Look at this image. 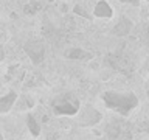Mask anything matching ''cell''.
<instances>
[{
	"label": "cell",
	"instance_id": "obj_15",
	"mask_svg": "<svg viewBox=\"0 0 149 140\" xmlns=\"http://www.w3.org/2000/svg\"><path fill=\"white\" fill-rule=\"evenodd\" d=\"M148 39H149V27H148Z\"/></svg>",
	"mask_w": 149,
	"mask_h": 140
},
{
	"label": "cell",
	"instance_id": "obj_3",
	"mask_svg": "<svg viewBox=\"0 0 149 140\" xmlns=\"http://www.w3.org/2000/svg\"><path fill=\"white\" fill-rule=\"evenodd\" d=\"M76 115H78V123L81 126H95V125L100 123L101 118H102L101 112L90 104L81 107Z\"/></svg>",
	"mask_w": 149,
	"mask_h": 140
},
{
	"label": "cell",
	"instance_id": "obj_12",
	"mask_svg": "<svg viewBox=\"0 0 149 140\" xmlns=\"http://www.w3.org/2000/svg\"><path fill=\"white\" fill-rule=\"evenodd\" d=\"M73 13H76L78 16H81V17H86V19H88V20L92 19V16L88 14V11H87L86 8H82L81 5H74V6H73Z\"/></svg>",
	"mask_w": 149,
	"mask_h": 140
},
{
	"label": "cell",
	"instance_id": "obj_14",
	"mask_svg": "<svg viewBox=\"0 0 149 140\" xmlns=\"http://www.w3.org/2000/svg\"><path fill=\"white\" fill-rule=\"evenodd\" d=\"M0 140H5V139H3V135H2V132H0Z\"/></svg>",
	"mask_w": 149,
	"mask_h": 140
},
{
	"label": "cell",
	"instance_id": "obj_6",
	"mask_svg": "<svg viewBox=\"0 0 149 140\" xmlns=\"http://www.w3.org/2000/svg\"><path fill=\"white\" fill-rule=\"evenodd\" d=\"M16 101H17V93L14 90H9L3 97H0V114H8L13 109V106L16 104Z\"/></svg>",
	"mask_w": 149,
	"mask_h": 140
},
{
	"label": "cell",
	"instance_id": "obj_10",
	"mask_svg": "<svg viewBox=\"0 0 149 140\" xmlns=\"http://www.w3.org/2000/svg\"><path fill=\"white\" fill-rule=\"evenodd\" d=\"M26 126H28V129H30L31 135L39 137V134H40V126H39L37 120H36L31 114H26Z\"/></svg>",
	"mask_w": 149,
	"mask_h": 140
},
{
	"label": "cell",
	"instance_id": "obj_13",
	"mask_svg": "<svg viewBox=\"0 0 149 140\" xmlns=\"http://www.w3.org/2000/svg\"><path fill=\"white\" fill-rule=\"evenodd\" d=\"M118 2H121V3H127V5H132V6H137V5L140 3V0H118Z\"/></svg>",
	"mask_w": 149,
	"mask_h": 140
},
{
	"label": "cell",
	"instance_id": "obj_5",
	"mask_svg": "<svg viewBox=\"0 0 149 140\" xmlns=\"http://www.w3.org/2000/svg\"><path fill=\"white\" fill-rule=\"evenodd\" d=\"M25 53L34 64H40L45 58V47L40 41H30L25 44Z\"/></svg>",
	"mask_w": 149,
	"mask_h": 140
},
{
	"label": "cell",
	"instance_id": "obj_4",
	"mask_svg": "<svg viewBox=\"0 0 149 140\" xmlns=\"http://www.w3.org/2000/svg\"><path fill=\"white\" fill-rule=\"evenodd\" d=\"M107 135H109L110 140H130V132H129V128L126 126V123L123 121H110L107 125V129H106Z\"/></svg>",
	"mask_w": 149,
	"mask_h": 140
},
{
	"label": "cell",
	"instance_id": "obj_8",
	"mask_svg": "<svg viewBox=\"0 0 149 140\" xmlns=\"http://www.w3.org/2000/svg\"><path fill=\"white\" fill-rule=\"evenodd\" d=\"M130 30H132V22H130L127 17H121L118 20V23L113 27L112 33H113L115 36H118V37H124L130 33Z\"/></svg>",
	"mask_w": 149,
	"mask_h": 140
},
{
	"label": "cell",
	"instance_id": "obj_2",
	"mask_svg": "<svg viewBox=\"0 0 149 140\" xmlns=\"http://www.w3.org/2000/svg\"><path fill=\"white\" fill-rule=\"evenodd\" d=\"M51 109L56 115H67L73 117L76 115L81 109V103L76 97L70 95V93H62V95L56 97L51 101Z\"/></svg>",
	"mask_w": 149,
	"mask_h": 140
},
{
	"label": "cell",
	"instance_id": "obj_1",
	"mask_svg": "<svg viewBox=\"0 0 149 140\" xmlns=\"http://www.w3.org/2000/svg\"><path fill=\"white\" fill-rule=\"evenodd\" d=\"M102 101L107 109L116 112L120 115H129L138 106V97L132 92L107 90L102 93Z\"/></svg>",
	"mask_w": 149,
	"mask_h": 140
},
{
	"label": "cell",
	"instance_id": "obj_7",
	"mask_svg": "<svg viewBox=\"0 0 149 140\" xmlns=\"http://www.w3.org/2000/svg\"><path fill=\"white\" fill-rule=\"evenodd\" d=\"M93 16H96L100 19H110L113 16V9H112V6L106 0H100L95 5V8H93Z\"/></svg>",
	"mask_w": 149,
	"mask_h": 140
},
{
	"label": "cell",
	"instance_id": "obj_11",
	"mask_svg": "<svg viewBox=\"0 0 149 140\" xmlns=\"http://www.w3.org/2000/svg\"><path fill=\"white\" fill-rule=\"evenodd\" d=\"M110 61H112L110 65H113L115 69L121 70V72H126V70H127V65L130 64L129 61L124 58V56H112Z\"/></svg>",
	"mask_w": 149,
	"mask_h": 140
},
{
	"label": "cell",
	"instance_id": "obj_16",
	"mask_svg": "<svg viewBox=\"0 0 149 140\" xmlns=\"http://www.w3.org/2000/svg\"><path fill=\"white\" fill-rule=\"evenodd\" d=\"M148 134H149V129H148Z\"/></svg>",
	"mask_w": 149,
	"mask_h": 140
},
{
	"label": "cell",
	"instance_id": "obj_9",
	"mask_svg": "<svg viewBox=\"0 0 149 140\" xmlns=\"http://www.w3.org/2000/svg\"><path fill=\"white\" fill-rule=\"evenodd\" d=\"M65 58L68 59H74V61H88L93 58V53L82 48H70L65 51Z\"/></svg>",
	"mask_w": 149,
	"mask_h": 140
}]
</instances>
